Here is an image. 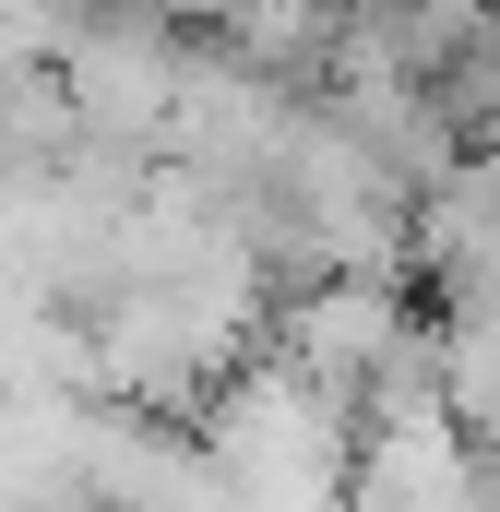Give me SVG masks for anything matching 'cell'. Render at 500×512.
<instances>
[{
  "mask_svg": "<svg viewBox=\"0 0 500 512\" xmlns=\"http://www.w3.org/2000/svg\"><path fill=\"white\" fill-rule=\"evenodd\" d=\"M72 72L60 60H12L0 48V203H36V191H60V167H72Z\"/></svg>",
  "mask_w": 500,
  "mask_h": 512,
  "instance_id": "cell-1",
  "label": "cell"
},
{
  "mask_svg": "<svg viewBox=\"0 0 500 512\" xmlns=\"http://www.w3.org/2000/svg\"><path fill=\"white\" fill-rule=\"evenodd\" d=\"M441 405H453V429L500 453V310H453L441 322Z\"/></svg>",
  "mask_w": 500,
  "mask_h": 512,
  "instance_id": "cell-2",
  "label": "cell"
}]
</instances>
